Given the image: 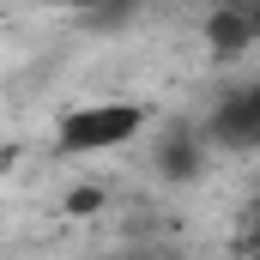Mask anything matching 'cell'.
Wrapping results in <instances>:
<instances>
[{
	"label": "cell",
	"instance_id": "obj_3",
	"mask_svg": "<svg viewBox=\"0 0 260 260\" xmlns=\"http://www.w3.org/2000/svg\"><path fill=\"white\" fill-rule=\"evenodd\" d=\"M97 206H103V194H97V188H73V194H67V212H73V218H91Z\"/></svg>",
	"mask_w": 260,
	"mask_h": 260
},
{
	"label": "cell",
	"instance_id": "obj_2",
	"mask_svg": "<svg viewBox=\"0 0 260 260\" xmlns=\"http://www.w3.org/2000/svg\"><path fill=\"white\" fill-rule=\"evenodd\" d=\"M206 37H212V49H218V55H242V49H248V18L218 12V18L206 24Z\"/></svg>",
	"mask_w": 260,
	"mask_h": 260
},
{
	"label": "cell",
	"instance_id": "obj_1",
	"mask_svg": "<svg viewBox=\"0 0 260 260\" xmlns=\"http://www.w3.org/2000/svg\"><path fill=\"white\" fill-rule=\"evenodd\" d=\"M151 121V109L145 103H127V97H109V103H79V109H67L55 139H61V151L73 157H97V151H115V145H133L139 133Z\"/></svg>",
	"mask_w": 260,
	"mask_h": 260
}]
</instances>
